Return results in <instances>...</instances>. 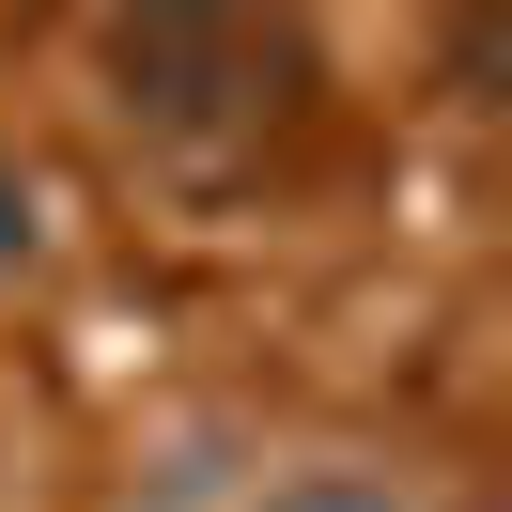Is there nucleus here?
<instances>
[{
    "label": "nucleus",
    "instance_id": "obj_1",
    "mask_svg": "<svg viewBox=\"0 0 512 512\" xmlns=\"http://www.w3.org/2000/svg\"><path fill=\"white\" fill-rule=\"evenodd\" d=\"M264 512H404V497H388V481H342V466H326V481H295V497H264Z\"/></svg>",
    "mask_w": 512,
    "mask_h": 512
}]
</instances>
